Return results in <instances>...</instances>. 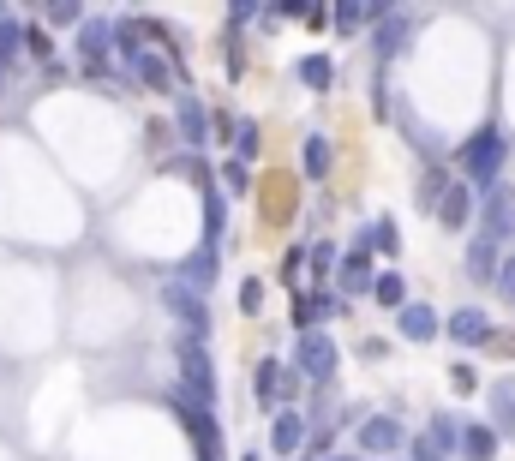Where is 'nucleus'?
I'll return each instance as SVG.
<instances>
[{
  "instance_id": "nucleus-1",
  "label": "nucleus",
  "mask_w": 515,
  "mask_h": 461,
  "mask_svg": "<svg viewBox=\"0 0 515 461\" xmlns=\"http://www.w3.org/2000/svg\"><path fill=\"white\" fill-rule=\"evenodd\" d=\"M504 162H510V132H504V126H480V132L462 138V150H456V174H462L474 192L504 186Z\"/></svg>"
},
{
  "instance_id": "nucleus-2",
  "label": "nucleus",
  "mask_w": 515,
  "mask_h": 461,
  "mask_svg": "<svg viewBox=\"0 0 515 461\" xmlns=\"http://www.w3.org/2000/svg\"><path fill=\"white\" fill-rule=\"evenodd\" d=\"M156 300H162V312H168V318H180L186 342H204V336H210V294H198V288H186V282L174 276V282H162V288H156Z\"/></svg>"
},
{
  "instance_id": "nucleus-3",
  "label": "nucleus",
  "mask_w": 515,
  "mask_h": 461,
  "mask_svg": "<svg viewBox=\"0 0 515 461\" xmlns=\"http://www.w3.org/2000/svg\"><path fill=\"white\" fill-rule=\"evenodd\" d=\"M336 366H342V348L330 342V330H306V336L294 342V372H300L306 384H318V390H330V378H336Z\"/></svg>"
},
{
  "instance_id": "nucleus-4",
  "label": "nucleus",
  "mask_w": 515,
  "mask_h": 461,
  "mask_svg": "<svg viewBox=\"0 0 515 461\" xmlns=\"http://www.w3.org/2000/svg\"><path fill=\"white\" fill-rule=\"evenodd\" d=\"M174 396H186L198 408H216V360H210L204 342H180V390Z\"/></svg>"
},
{
  "instance_id": "nucleus-5",
  "label": "nucleus",
  "mask_w": 515,
  "mask_h": 461,
  "mask_svg": "<svg viewBox=\"0 0 515 461\" xmlns=\"http://www.w3.org/2000/svg\"><path fill=\"white\" fill-rule=\"evenodd\" d=\"M432 216H438V228H444V234H462L468 222H480L474 186H468L462 174H450V180H444V192H438V210H432Z\"/></svg>"
},
{
  "instance_id": "nucleus-6",
  "label": "nucleus",
  "mask_w": 515,
  "mask_h": 461,
  "mask_svg": "<svg viewBox=\"0 0 515 461\" xmlns=\"http://www.w3.org/2000/svg\"><path fill=\"white\" fill-rule=\"evenodd\" d=\"M510 234H515V186H492V192H480V240L504 246Z\"/></svg>"
},
{
  "instance_id": "nucleus-7",
  "label": "nucleus",
  "mask_w": 515,
  "mask_h": 461,
  "mask_svg": "<svg viewBox=\"0 0 515 461\" xmlns=\"http://www.w3.org/2000/svg\"><path fill=\"white\" fill-rule=\"evenodd\" d=\"M360 450H366V456H378V461L408 456V426H402L396 414H372V420L360 426Z\"/></svg>"
},
{
  "instance_id": "nucleus-8",
  "label": "nucleus",
  "mask_w": 515,
  "mask_h": 461,
  "mask_svg": "<svg viewBox=\"0 0 515 461\" xmlns=\"http://www.w3.org/2000/svg\"><path fill=\"white\" fill-rule=\"evenodd\" d=\"M210 126H216L210 108H204L192 90H180V96H174V132H180V144H186V150H204V144H210Z\"/></svg>"
},
{
  "instance_id": "nucleus-9",
  "label": "nucleus",
  "mask_w": 515,
  "mask_h": 461,
  "mask_svg": "<svg viewBox=\"0 0 515 461\" xmlns=\"http://www.w3.org/2000/svg\"><path fill=\"white\" fill-rule=\"evenodd\" d=\"M444 330H450L456 348H492V342H498V330H492V318H486L480 306H456V312L444 318Z\"/></svg>"
},
{
  "instance_id": "nucleus-10",
  "label": "nucleus",
  "mask_w": 515,
  "mask_h": 461,
  "mask_svg": "<svg viewBox=\"0 0 515 461\" xmlns=\"http://www.w3.org/2000/svg\"><path fill=\"white\" fill-rule=\"evenodd\" d=\"M396 336H402V342H414V348H426V342H438V336H444V318H438L426 300H408V306L396 312Z\"/></svg>"
},
{
  "instance_id": "nucleus-11",
  "label": "nucleus",
  "mask_w": 515,
  "mask_h": 461,
  "mask_svg": "<svg viewBox=\"0 0 515 461\" xmlns=\"http://www.w3.org/2000/svg\"><path fill=\"white\" fill-rule=\"evenodd\" d=\"M180 282L186 288H198V294H210L216 282H222V246H210V240H198V252L180 264Z\"/></svg>"
},
{
  "instance_id": "nucleus-12",
  "label": "nucleus",
  "mask_w": 515,
  "mask_h": 461,
  "mask_svg": "<svg viewBox=\"0 0 515 461\" xmlns=\"http://www.w3.org/2000/svg\"><path fill=\"white\" fill-rule=\"evenodd\" d=\"M504 258H510L504 246H492V240H480V234H474V246H468V258H462V264H468V282H480V288H498V276H504Z\"/></svg>"
},
{
  "instance_id": "nucleus-13",
  "label": "nucleus",
  "mask_w": 515,
  "mask_h": 461,
  "mask_svg": "<svg viewBox=\"0 0 515 461\" xmlns=\"http://www.w3.org/2000/svg\"><path fill=\"white\" fill-rule=\"evenodd\" d=\"M270 450H276L282 461H300V450H306V414L282 408V414L270 420Z\"/></svg>"
},
{
  "instance_id": "nucleus-14",
  "label": "nucleus",
  "mask_w": 515,
  "mask_h": 461,
  "mask_svg": "<svg viewBox=\"0 0 515 461\" xmlns=\"http://www.w3.org/2000/svg\"><path fill=\"white\" fill-rule=\"evenodd\" d=\"M336 288H342V294H372V288H378V270H372V252H366V246H354V252H342V270H336Z\"/></svg>"
},
{
  "instance_id": "nucleus-15",
  "label": "nucleus",
  "mask_w": 515,
  "mask_h": 461,
  "mask_svg": "<svg viewBox=\"0 0 515 461\" xmlns=\"http://www.w3.org/2000/svg\"><path fill=\"white\" fill-rule=\"evenodd\" d=\"M132 78H138L150 96H180V90H174V66H168L162 54H138V60H132Z\"/></svg>"
},
{
  "instance_id": "nucleus-16",
  "label": "nucleus",
  "mask_w": 515,
  "mask_h": 461,
  "mask_svg": "<svg viewBox=\"0 0 515 461\" xmlns=\"http://www.w3.org/2000/svg\"><path fill=\"white\" fill-rule=\"evenodd\" d=\"M408 30H414V12H384V6H378V54H384V60L402 54Z\"/></svg>"
},
{
  "instance_id": "nucleus-17",
  "label": "nucleus",
  "mask_w": 515,
  "mask_h": 461,
  "mask_svg": "<svg viewBox=\"0 0 515 461\" xmlns=\"http://www.w3.org/2000/svg\"><path fill=\"white\" fill-rule=\"evenodd\" d=\"M336 312H342V300H336V294H300V300H294V330L306 336V330H318V324H324V318H336Z\"/></svg>"
},
{
  "instance_id": "nucleus-18",
  "label": "nucleus",
  "mask_w": 515,
  "mask_h": 461,
  "mask_svg": "<svg viewBox=\"0 0 515 461\" xmlns=\"http://www.w3.org/2000/svg\"><path fill=\"white\" fill-rule=\"evenodd\" d=\"M288 372H294L288 360H264V366L252 372V402H264V408H270V402H282V390H288Z\"/></svg>"
},
{
  "instance_id": "nucleus-19",
  "label": "nucleus",
  "mask_w": 515,
  "mask_h": 461,
  "mask_svg": "<svg viewBox=\"0 0 515 461\" xmlns=\"http://www.w3.org/2000/svg\"><path fill=\"white\" fill-rule=\"evenodd\" d=\"M498 426L492 420H468V432H462V461H492L498 456Z\"/></svg>"
},
{
  "instance_id": "nucleus-20",
  "label": "nucleus",
  "mask_w": 515,
  "mask_h": 461,
  "mask_svg": "<svg viewBox=\"0 0 515 461\" xmlns=\"http://www.w3.org/2000/svg\"><path fill=\"white\" fill-rule=\"evenodd\" d=\"M486 408H492V426L515 438V378H498L492 390H486Z\"/></svg>"
},
{
  "instance_id": "nucleus-21",
  "label": "nucleus",
  "mask_w": 515,
  "mask_h": 461,
  "mask_svg": "<svg viewBox=\"0 0 515 461\" xmlns=\"http://www.w3.org/2000/svg\"><path fill=\"white\" fill-rule=\"evenodd\" d=\"M294 78L312 90V96H324L330 84H336V60L330 54H300V66H294Z\"/></svg>"
},
{
  "instance_id": "nucleus-22",
  "label": "nucleus",
  "mask_w": 515,
  "mask_h": 461,
  "mask_svg": "<svg viewBox=\"0 0 515 461\" xmlns=\"http://www.w3.org/2000/svg\"><path fill=\"white\" fill-rule=\"evenodd\" d=\"M330 162H336V156H330V138H324V132H306V138H300V168H306V180H330Z\"/></svg>"
},
{
  "instance_id": "nucleus-23",
  "label": "nucleus",
  "mask_w": 515,
  "mask_h": 461,
  "mask_svg": "<svg viewBox=\"0 0 515 461\" xmlns=\"http://www.w3.org/2000/svg\"><path fill=\"white\" fill-rule=\"evenodd\" d=\"M204 240H210V246H222V240H228V198H222L216 186L204 192Z\"/></svg>"
},
{
  "instance_id": "nucleus-24",
  "label": "nucleus",
  "mask_w": 515,
  "mask_h": 461,
  "mask_svg": "<svg viewBox=\"0 0 515 461\" xmlns=\"http://www.w3.org/2000/svg\"><path fill=\"white\" fill-rule=\"evenodd\" d=\"M354 246H366V252H402V228H396V216H378Z\"/></svg>"
},
{
  "instance_id": "nucleus-25",
  "label": "nucleus",
  "mask_w": 515,
  "mask_h": 461,
  "mask_svg": "<svg viewBox=\"0 0 515 461\" xmlns=\"http://www.w3.org/2000/svg\"><path fill=\"white\" fill-rule=\"evenodd\" d=\"M426 432H432V438L444 444V456H462V432H468V420H462V414H444V408H438Z\"/></svg>"
},
{
  "instance_id": "nucleus-26",
  "label": "nucleus",
  "mask_w": 515,
  "mask_h": 461,
  "mask_svg": "<svg viewBox=\"0 0 515 461\" xmlns=\"http://www.w3.org/2000/svg\"><path fill=\"white\" fill-rule=\"evenodd\" d=\"M372 300H378V306H390V312H402V306H408V282H402V270H378Z\"/></svg>"
},
{
  "instance_id": "nucleus-27",
  "label": "nucleus",
  "mask_w": 515,
  "mask_h": 461,
  "mask_svg": "<svg viewBox=\"0 0 515 461\" xmlns=\"http://www.w3.org/2000/svg\"><path fill=\"white\" fill-rule=\"evenodd\" d=\"M258 150H264V132H258V120H240V126H234V156H240V162H252Z\"/></svg>"
},
{
  "instance_id": "nucleus-28",
  "label": "nucleus",
  "mask_w": 515,
  "mask_h": 461,
  "mask_svg": "<svg viewBox=\"0 0 515 461\" xmlns=\"http://www.w3.org/2000/svg\"><path fill=\"white\" fill-rule=\"evenodd\" d=\"M330 18H336V30H342V36H354L366 18H378V6H336Z\"/></svg>"
},
{
  "instance_id": "nucleus-29",
  "label": "nucleus",
  "mask_w": 515,
  "mask_h": 461,
  "mask_svg": "<svg viewBox=\"0 0 515 461\" xmlns=\"http://www.w3.org/2000/svg\"><path fill=\"white\" fill-rule=\"evenodd\" d=\"M336 270H342V258H336V246H330V240H318V246H312V276H318V282H330Z\"/></svg>"
},
{
  "instance_id": "nucleus-30",
  "label": "nucleus",
  "mask_w": 515,
  "mask_h": 461,
  "mask_svg": "<svg viewBox=\"0 0 515 461\" xmlns=\"http://www.w3.org/2000/svg\"><path fill=\"white\" fill-rule=\"evenodd\" d=\"M222 180H228V192H252V162L228 156V162H222Z\"/></svg>"
},
{
  "instance_id": "nucleus-31",
  "label": "nucleus",
  "mask_w": 515,
  "mask_h": 461,
  "mask_svg": "<svg viewBox=\"0 0 515 461\" xmlns=\"http://www.w3.org/2000/svg\"><path fill=\"white\" fill-rule=\"evenodd\" d=\"M18 42H30V30H18V24L6 18V24H0V66H12V60H18Z\"/></svg>"
},
{
  "instance_id": "nucleus-32",
  "label": "nucleus",
  "mask_w": 515,
  "mask_h": 461,
  "mask_svg": "<svg viewBox=\"0 0 515 461\" xmlns=\"http://www.w3.org/2000/svg\"><path fill=\"white\" fill-rule=\"evenodd\" d=\"M408 461H450V456H444V444L432 432H420V438H408Z\"/></svg>"
},
{
  "instance_id": "nucleus-33",
  "label": "nucleus",
  "mask_w": 515,
  "mask_h": 461,
  "mask_svg": "<svg viewBox=\"0 0 515 461\" xmlns=\"http://www.w3.org/2000/svg\"><path fill=\"white\" fill-rule=\"evenodd\" d=\"M240 312H246V318H258V312H264V282H258V276H246V282H240Z\"/></svg>"
},
{
  "instance_id": "nucleus-34",
  "label": "nucleus",
  "mask_w": 515,
  "mask_h": 461,
  "mask_svg": "<svg viewBox=\"0 0 515 461\" xmlns=\"http://www.w3.org/2000/svg\"><path fill=\"white\" fill-rule=\"evenodd\" d=\"M48 24L54 30H72V24H84V6H48Z\"/></svg>"
},
{
  "instance_id": "nucleus-35",
  "label": "nucleus",
  "mask_w": 515,
  "mask_h": 461,
  "mask_svg": "<svg viewBox=\"0 0 515 461\" xmlns=\"http://www.w3.org/2000/svg\"><path fill=\"white\" fill-rule=\"evenodd\" d=\"M450 384H456V390L468 396V390H480V372H474L468 360H456V366H450Z\"/></svg>"
},
{
  "instance_id": "nucleus-36",
  "label": "nucleus",
  "mask_w": 515,
  "mask_h": 461,
  "mask_svg": "<svg viewBox=\"0 0 515 461\" xmlns=\"http://www.w3.org/2000/svg\"><path fill=\"white\" fill-rule=\"evenodd\" d=\"M498 300L515 312V258H504V276H498Z\"/></svg>"
},
{
  "instance_id": "nucleus-37",
  "label": "nucleus",
  "mask_w": 515,
  "mask_h": 461,
  "mask_svg": "<svg viewBox=\"0 0 515 461\" xmlns=\"http://www.w3.org/2000/svg\"><path fill=\"white\" fill-rule=\"evenodd\" d=\"M24 48H30V54H36V60H42V54H48V48H54V42H48V30H30V42H24Z\"/></svg>"
},
{
  "instance_id": "nucleus-38",
  "label": "nucleus",
  "mask_w": 515,
  "mask_h": 461,
  "mask_svg": "<svg viewBox=\"0 0 515 461\" xmlns=\"http://www.w3.org/2000/svg\"><path fill=\"white\" fill-rule=\"evenodd\" d=\"M144 138H150V144H168V138H174V126H168V120H150V132H144Z\"/></svg>"
},
{
  "instance_id": "nucleus-39",
  "label": "nucleus",
  "mask_w": 515,
  "mask_h": 461,
  "mask_svg": "<svg viewBox=\"0 0 515 461\" xmlns=\"http://www.w3.org/2000/svg\"><path fill=\"white\" fill-rule=\"evenodd\" d=\"M330 461H360V456H330Z\"/></svg>"
},
{
  "instance_id": "nucleus-40",
  "label": "nucleus",
  "mask_w": 515,
  "mask_h": 461,
  "mask_svg": "<svg viewBox=\"0 0 515 461\" xmlns=\"http://www.w3.org/2000/svg\"><path fill=\"white\" fill-rule=\"evenodd\" d=\"M0 90H6V66H0Z\"/></svg>"
},
{
  "instance_id": "nucleus-41",
  "label": "nucleus",
  "mask_w": 515,
  "mask_h": 461,
  "mask_svg": "<svg viewBox=\"0 0 515 461\" xmlns=\"http://www.w3.org/2000/svg\"><path fill=\"white\" fill-rule=\"evenodd\" d=\"M240 461H258V450H252V456H240Z\"/></svg>"
},
{
  "instance_id": "nucleus-42",
  "label": "nucleus",
  "mask_w": 515,
  "mask_h": 461,
  "mask_svg": "<svg viewBox=\"0 0 515 461\" xmlns=\"http://www.w3.org/2000/svg\"><path fill=\"white\" fill-rule=\"evenodd\" d=\"M396 461H408V456H396Z\"/></svg>"
}]
</instances>
